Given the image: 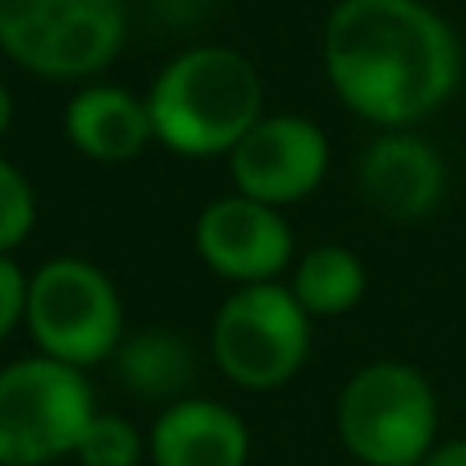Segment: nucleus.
<instances>
[{"label": "nucleus", "instance_id": "1", "mask_svg": "<svg viewBox=\"0 0 466 466\" xmlns=\"http://www.w3.org/2000/svg\"><path fill=\"white\" fill-rule=\"evenodd\" d=\"M323 70L352 115L410 131L459 90L462 41L426 0H339L323 25Z\"/></svg>", "mask_w": 466, "mask_h": 466}, {"label": "nucleus", "instance_id": "2", "mask_svg": "<svg viewBox=\"0 0 466 466\" xmlns=\"http://www.w3.org/2000/svg\"><path fill=\"white\" fill-rule=\"evenodd\" d=\"M152 136L188 160H218L262 119V74L233 46H193L160 66L144 95Z\"/></svg>", "mask_w": 466, "mask_h": 466}, {"label": "nucleus", "instance_id": "3", "mask_svg": "<svg viewBox=\"0 0 466 466\" xmlns=\"http://www.w3.org/2000/svg\"><path fill=\"white\" fill-rule=\"evenodd\" d=\"M336 434L360 466H421L438 446V393L405 360H372L336 397Z\"/></svg>", "mask_w": 466, "mask_h": 466}, {"label": "nucleus", "instance_id": "4", "mask_svg": "<svg viewBox=\"0 0 466 466\" xmlns=\"http://www.w3.org/2000/svg\"><path fill=\"white\" fill-rule=\"evenodd\" d=\"M25 328L37 344V356L86 372L119 352L127 336V311L103 266L78 254H57L29 274Z\"/></svg>", "mask_w": 466, "mask_h": 466}, {"label": "nucleus", "instance_id": "5", "mask_svg": "<svg viewBox=\"0 0 466 466\" xmlns=\"http://www.w3.org/2000/svg\"><path fill=\"white\" fill-rule=\"evenodd\" d=\"M127 0H0V54L49 82H86L119 57Z\"/></svg>", "mask_w": 466, "mask_h": 466}, {"label": "nucleus", "instance_id": "6", "mask_svg": "<svg viewBox=\"0 0 466 466\" xmlns=\"http://www.w3.org/2000/svg\"><path fill=\"white\" fill-rule=\"evenodd\" d=\"M86 372L49 356H25L0 369V466H49L74 459L95 421Z\"/></svg>", "mask_w": 466, "mask_h": 466}, {"label": "nucleus", "instance_id": "7", "mask_svg": "<svg viewBox=\"0 0 466 466\" xmlns=\"http://www.w3.org/2000/svg\"><path fill=\"white\" fill-rule=\"evenodd\" d=\"M209 356L238 389L274 393L290 385L311 356V315L282 282L233 287L213 315Z\"/></svg>", "mask_w": 466, "mask_h": 466}, {"label": "nucleus", "instance_id": "8", "mask_svg": "<svg viewBox=\"0 0 466 466\" xmlns=\"http://www.w3.org/2000/svg\"><path fill=\"white\" fill-rule=\"evenodd\" d=\"M233 188L270 209L307 201L323 185L331 164V144L323 127L307 115H262L226 156Z\"/></svg>", "mask_w": 466, "mask_h": 466}, {"label": "nucleus", "instance_id": "9", "mask_svg": "<svg viewBox=\"0 0 466 466\" xmlns=\"http://www.w3.org/2000/svg\"><path fill=\"white\" fill-rule=\"evenodd\" d=\"M193 241L201 262L238 287L279 282L295 254V233L282 209L258 205L241 193H226L205 205L193 221Z\"/></svg>", "mask_w": 466, "mask_h": 466}, {"label": "nucleus", "instance_id": "10", "mask_svg": "<svg viewBox=\"0 0 466 466\" xmlns=\"http://www.w3.org/2000/svg\"><path fill=\"white\" fill-rule=\"evenodd\" d=\"M356 188L377 218L418 226L442 205L446 164L430 139L413 131H380L356 160Z\"/></svg>", "mask_w": 466, "mask_h": 466}, {"label": "nucleus", "instance_id": "11", "mask_svg": "<svg viewBox=\"0 0 466 466\" xmlns=\"http://www.w3.org/2000/svg\"><path fill=\"white\" fill-rule=\"evenodd\" d=\"M254 438L238 410L213 397H185L164 405L147 430L152 466H246Z\"/></svg>", "mask_w": 466, "mask_h": 466}, {"label": "nucleus", "instance_id": "12", "mask_svg": "<svg viewBox=\"0 0 466 466\" xmlns=\"http://www.w3.org/2000/svg\"><path fill=\"white\" fill-rule=\"evenodd\" d=\"M66 139L95 164H127L152 144L147 103L119 82H86L62 111Z\"/></svg>", "mask_w": 466, "mask_h": 466}, {"label": "nucleus", "instance_id": "13", "mask_svg": "<svg viewBox=\"0 0 466 466\" xmlns=\"http://www.w3.org/2000/svg\"><path fill=\"white\" fill-rule=\"evenodd\" d=\"M111 364L115 377L123 380V389L136 393L139 401L177 405L185 397H193L188 389L197 380V348L180 331L168 328L131 331V336H123Z\"/></svg>", "mask_w": 466, "mask_h": 466}, {"label": "nucleus", "instance_id": "14", "mask_svg": "<svg viewBox=\"0 0 466 466\" xmlns=\"http://www.w3.org/2000/svg\"><path fill=\"white\" fill-rule=\"evenodd\" d=\"M369 290V270H364L360 254L348 246H315L295 262L290 274V295L311 319H336L348 315Z\"/></svg>", "mask_w": 466, "mask_h": 466}, {"label": "nucleus", "instance_id": "15", "mask_svg": "<svg viewBox=\"0 0 466 466\" xmlns=\"http://www.w3.org/2000/svg\"><path fill=\"white\" fill-rule=\"evenodd\" d=\"M74 459H78V466H139L147 459V434H139L136 421H127L123 413L98 410Z\"/></svg>", "mask_w": 466, "mask_h": 466}, {"label": "nucleus", "instance_id": "16", "mask_svg": "<svg viewBox=\"0 0 466 466\" xmlns=\"http://www.w3.org/2000/svg\"><path fill=\"white\" fill-rule=\"evenodd\" d=\"M37 226V193L33 180L0 156V254H13Z\"/></svg>", "mask_w": 466, "mask_h": 466}, {"label": "nucleus", "instance_id": "17", "mask_svg": "<svg viewBox=\"0 0 466 466\" xmlns=\"http://www.w3.org/2000/svg\"><path fill=\"white\" fill-rule=\"evenodd\" d=\"M29 311V274L13 254H0V339H8Z\"/></svg>", "mask_w": 466, "mask_h": 466}, {"label": "nucleus", "instance_id": "18", "mask_svg": "<svg viewBox=\"0 0 466 466\" xmlns=\"http://www.w3.org/2000/svg\"><path fill=\"white\" fill-rule=\"evenodd\" d=\"M421 466H466V438H446V442H438Z\"/></svg>", "mask_w": 466, "mask_h": 466}, {"label": "nucleus", "instance_id": "19", "mask_svg": "<svg viewBox=\"0 0 466 466\" xmlns=\"http://www.w3.org/2000/svg\"><path fill=\"white\" fill-rule=\"evenodd\" d=\"M13 115H16V106H13V90L0 82V139L8 136V127H13Z\"/></svg>", "mask_w": 466, "mask_h": 466}]
</instances>
